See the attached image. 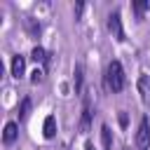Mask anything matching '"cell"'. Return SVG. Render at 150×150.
I'll list each match as a JSON object with an SVG mask.
<instances>
[{
	"mask_svg": "<svg viewBox=\"0 0 150 150\" xmlns=\"http://www.w3.org/2000/svg\"><path fill=\"white\" fill-rule=\"evenodd\" d=\"M42 75H45V73L35 68V70H33V77H30V82H33V84H38V82H42Z\"/></svg>",
	"mask_w": 150,
	"mask_h": 150,
	"instance_id": "cell-15",
	"label": "cell"
},
{
	"mask_svg": "<svg viewBox=\"0 0 150 150\" xmlns=\"http://www.w3.org/2000/svg\"><path fill=\"white\" fill-rule=\"evenodd\" d=\"M138 94H141V101L145 105H150V77L148 75L138 77Z\"/></svg>",
	"mask_w": 150,
	"mask_h": 150,
	"instance_id": "cell-6",
	"label": "cell"
},
{
	"mask_svg": "<svg viewBox=\"0 0 150 150\" xmlns=\"http://www.w3.org/2000/svg\"><path fill=\"white\" fill-rule=\"evenodd\" d=\"M26 26H28V33H30L33 38H38V33H40V23H35L33 19H26Z\"/></svg>",
	"mask_w": 150,
	"mask_h": 150,
	"instance_id": "cell-14",
	"label": "cell"
},
{
	"mask_svg": "<svg viewBox=\"0 0 150 150\" xmlns=\"http://www.w3.org/2000/svg\"><path fill=\"white\" fill-rule=\"evenodd\" d=\"M84 150H94V145H91V143L87 141V145H84Z\"/></svg>",
	"mask_w": 150,
	"mask_h": 150,
	"instance_id": "cell-18",
	"label": "cell"
},
{
	"mask_svg": "<svg viewBox=\"0 0 150 150\" xmlns=\"http://www.w3.org/2000/svg\"><path fill=\"white\" fill-rule=\"evenodd\" d=\"M23 73H26V56H21V54H16V56H12V77H23Z\"/></svg>",
	"mask_w": 150,
	"mask_h": 150,
	"instance_id": "cell-4",
	"label": "cell"
},
{
	"mask_svg": "<svg viewBox=\"0 0 150 150\" xmlns=\"http://www.w3.org/2000/svg\"><path fill=\"white\" fill-rule=\"evenodd\" d=\"M136 145H138V150H145V148L150 145V124H148V117H143L141 124H138V131H136Z\"/></svg>",
	"mask_w": 150,
	"mask_h": 150,
	"instance_id": "cell-3",
	"label": "cell"
},
{
	"mask_svg": "<svg viewBox=\"0 0 150 150\" xmlns=\"http://www.w3.org/2000/svg\"><path fill=\"white\" fill-rule=\"evenodd\" d=\"M101 141H103V150H110L112 148V131H110L108 124L101 127Z\"/></svg>",
	"mask_w": 150,
	"mask_h": 150,
	"instance_id": "cell-9",
	"label": "cell"
},
{
	"mask_svg": "<svg viewBox=\"0 0 150 150\" xmlns=\"http://www.w3.org/2000/svg\"><path fill=\"white\" fill-rule=\"evenodd\" d=\"M108 30H110V35L117 40V42H124V28H122V16H120V12H112L110 16H108Z\"/></svg>",
	"mask_w": 150,
	"mask_h": 150,
	"instance_id": "cell-2",
	"label": "cell"
},
{
	"mask_svg": "<svg viewBox=\"0 0 150 150\" xmlns=\"http://www.w3.org/2000/svg\"><path fill=\"white\" fill-rule=\"evenodd\" d=\"M30 59L35 61V63H49V59H47V52L42 49V47H33V52H30Z\"/></svg>",
	"mask_w": 150,
	"mask_h": 150,
	"instance_id": "cell-10",
	"label": "cell"
},
{
	"mask_svg": "<svg viewBox=\"0 0 150 150\" xmlns=\"http://www.w3.org/2000/svg\"><path fill=\"white\" fill-rule=\"evenodd\" d=\"M89 124H91V108H89V101H84L82 120H80V131H82V134H87V131H89Z\"/></svg>",
	"mask_w": 150,
	"mask_h": 150,
	"instance_id": "cell-8",
	"label": "cell"
},
{
	"mask_svg": "<svg viewBox=\"0 0 150 150\" xmlns=\"http://www.w3.org/2000/svg\"><path fill=\"white\" fill-rule=\"evenodd\" d=\"M131 7H134V12H136V16H138V19H143V14L150 9V2H148V0H141V2H134Z\"/></svg>",
	"mask_w": 150,
	"mask_h": 150,
	"instance_id": "cell-11",
	"label": "cell"
},
{
	"mask_svg": "<svg viewBox=\"0 0 150 150\" xmlns=\"http://www.w3.org/2000/svg\"><path fill=\"white\" fill-rule=\"evenodd\" d=\"M82 9H84V5H82V2H77V5H75V19H80Z\"/></svg>",
	"mask_w": 150,
	"mask_h": 150,
	"instance_id": "cell-16",
	"label": "cell"
},
{
	"mask_svg": "<svg viewBox=\"0 0 150 150\" xmlns=\"http://www.w3.org/2000/svg\"><path fill=\"white\" fill-rule=\"evenodd\" d=\"M28 112H30V98H23L21 105H19V120H26Z\"/></svg>",
	"mask_w": 150,
	"mask_h": 150,
	"instance_id": "cell-13",
	"label": "cell"
},
{
	"mask_svg": "<svg viewBox=\"0 0 150 150\" xmlns=\"http://www.w3.org/2000/svg\"><path fill=\"white\" fill-rule=\"evenodd\" d=\"M75 77H73V84H75V94H80L82 91V68L80 66H75V73H73Z\"/></svg>",
	"mask_w": 150,
	"mask_h": 150,
	"instance_id": "cell-12",
	"label": "cell"
},
{
	"mask_svg": "<svg viewBox=\"0 0 150 150\" xmlns=\"http://www.w3.org/2000/svg\"><path fill=\"white\" fill-rule=\"evenodd\" d=\"M42 134H45V138H54V136H56V117H54V115H47V117H45Z\"/></svg>",
	"mask_w": 150,
	"mask_h": 150,
	"instance_id": "cell-7",
	"label": "cell"
},
{
	"mask_svg": "<svg viewBox=\"0 0 150 150\" xmlns=\"http://www.w3.org/2000/svg\"><path fill=\"white\" fill-rule=\"evenodd\" d=\"M124 84H127V80H124L122 63H120V61H110L108 68H105V87H108L112 94H117V91L124 89Z\"/></svg>",
	"mask_w": 150,
	"mask_h": 150,
	"instance_id": "cell-1",
	"label": "cell"
},
{
	"mask_svg": "<svg viewBox=\"0 0 150 150\" xmlns=\"http://www.w3.org/2000/svg\"><path fill=\"white\" fill-rule=\"evenodd\" d=\"M16 136H19L16 122H7V124H5V131H2V143H5V145H12V143L16 141Z\"/></svg>",
	"mask_w": 150,
	"mask_h": 150,
	"instance_id": "cell-5",
	"label": "cell"
},
{
	"mask_svg": "<svg viewBox=\"0 0 150 150\" xmlns=\"http://www.w3.org/2000/svg\"><path fill=\"white\" fill-rule=\"evenodd\" d=\"M120 124L127 127V112H120Z\"/></svg>",
	"mask_w": 150,
	"mask_h": 150,
	"instance_id": "cell-17",
	"label": "cell"
}]
</instances>
